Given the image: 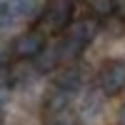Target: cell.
<instances>
[{"mask_svg":"<svg viewBox=\"0 0 125 125\" xmlns=\"http://www.w3.org/2000/svg\"><path fill=\"white\" fill-rule=\"evenodd\" d=\"M48 125H73V118L68 115V110L65 113H53L48 118Z\"/></svg>","mask_w":125,"mask_h":125,"instance_id":"obj_9","label":"cell"},{"mask_svg":"<svg viewBox=\"0 0 125 125\" xmlns=\"http://www.w3.org/2000/svg\"><path fill=\"white\" fill-rule=\"evenodd\" d=\"M95 35H98V23H95V20H90V18H83V20H75V23L68 28V35H65V38H70L73 43H78L83 50H85V45H88Z\"/></svg>","mask_w":125,"mask_h":125,"instance_id":"obj_4","label":"cell"},{"mask_svg":"<svg viewBox=\"0 0 125 125\" xmlns=\"http://www.w3.org/2000/svg\"><path fill=\"white\" fill-rule=\"evenodd\" d=\"M98 88L105 95H120L125 90V62L123 60H108L98 73Z\"/></svg>","mask_w":125,"mask_h":125,"instance_id":"obj_2","label":"cell"},{"mask_svg":"<svg viewBox=\"0 0 125 125\" xmlns=\"http://www.w3.org/2000/svg\"><path fill=\"white\" fill-rule=\"evenodd\" d=\"M35 73H38V68L23 60V62H18V65L13 68V83H15V85H23V83H28Z\"/></svg>","mask_w":125,"mask_h":125,"instance_id":"obj_8","label":"cell"},{"mask_svg":"<svg viewBox=\"0 0 125 125\" xmlns=\"http://www.w3.org/2000/svg\"><path fill=\"white\" fill-rule=\"evenodd\" d=\"M73 25V0H50L40 15V28L48 33H60Z\"/></svg>","mask_w":125,"mask_h":125,"instance_id":"obj_1","label":"cell"},{"mask_svg":"<svg viewBox=\"0 0 125 125\" xmlns=\"http://www.w3.org/2000/svg\"><path fill=\"white\" fill-rule=\"evenodd\" d=\"M5 103H8V93H5V88H0V120H3V110H5Z\"/></svg>","mask_w":125,"mask_h":125,"instance_id":"obj_10","label":"cell"},{"mask_svg":"<svg viewBox=\"0 0 125 125\" xmlns=\"http://www.w3.org/2000/svg\"><path fill=\"white\" fill-rule=\"evenodd\" d=\"M45 50V38H43V30H28V33L18 35L15 43H13V53L20 60H30V58H38L40 53Z\"/></svg>","mask_w":125,"mask_h":125,"instance_id":"obj_3","label":"cell"},{"mask_svg":"<svg viewBox=\"0 0 125 125\" xmlns=\"http://www.w3.org/2000/svg\"><path fill=\"white\" fill-rule=\"evenodd\" d=\"M60 60H62L60 45H45V50L35 58V68H38V73H50V70H55Z\"/></svg>","mask_w":125,"mask_h":125,"instance_id":"obj_6","label":"cell"},{"mask_svg":"<svg viewBox=\"0 0 125 125\" xmlns=\"http://www.w3.org/2000/svg\"><path fill=\"white\" fill-rule=\"evenodd\" d=\"M88 8L98 18H110L118 8V0H88Z\"/></svg>","mask_w":125,"mask_h":125,"instance_id":"obj_7","label":"cell"},{"mask_svg":"<svg viewBox=\"0 0 125 125\" xmlns=\"http://www.w3.org/2000/svg\"><path fill=\"white\" fill-rule=\"evenodd\" d=\"M80 83H83V73L75 65H68V68H62V70L55 73V88L62 90V93H68V95L80 88Z\"/></svg>","mask_w":125,"mask_h":125,"instance_id":"obj_5","label":"cell"},{"mask_svg":"<svg viewBox=\"0 0 125 125\" xmlns=\"http://www.w3.org/2000/svg\"><path fill=\"white\" fill-rule=\"evenodd\" d=\"M118 118H120V125H125V105L120 108V113H118Z\"/></svg>","mask_w":125,"mask_h":125,"instance_id":"obj_11","label":"cell"},{"mask_svg":"<svg viewBox=\"0 0 125 125\" xmlns=\"http://www.w3.org/2000/svg\"><path fill=\"white\" fill-rule=\"evenodd\" d=\"M73 3H75V0H73Z\"/></svg>","mask_w":125,"mask_h":125,"instance_id":"obj_12","label":"cell"}]
</instances>
